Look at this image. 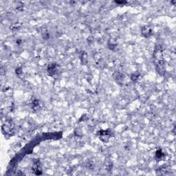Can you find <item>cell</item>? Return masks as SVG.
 I'll return each instance as SVG.
<instances>
[{"label":"cell","mask_w":176,"mask_h":176,"mask_svg":"<svg viewBox=\"0 0 176 176\" xmlns=\"http://www.w3.org/2000/svg\"><path fill=\"white\" fill-rule=\"evenodd\" d=\"M113 77L116 83L120 85H122L125 81V76L123 75V74H122L119 72H115L113 74Z\"/></svg>","instance_id":"cell-4"},{"label":"cell","mask_w":176,"mask_h":176,"mask_svg":"<svg viewBox=\"0 0 176 176\" xmlns=\"http://www.w3.org/2000/svg\"><path fill=\"white\" fill-rule=\"evenodd\" d=\"M87 55L86 54L85 52H83L81 55V63L83 64H86L87 62Z\"/></svg>","instance_id":"cell-7"},{"label":"cell","mask_w":176,"mask_h":176,"mask_svg":"<svg viewBox=\"0 0 176 176\" xmlns=\"http://www.w3.org/2000/svg\"><path fill=\"white\" fill-rule=\"evenodd\" d=\"M105 167L106 169L108 170V171H109L111 169V167H112V163H111V162L109 161V160H107L105 162Z\"/></svg>","instance_id":"cell-10"},{"label":"cell","mask_w":176,"mask_h":176,"mask_svg":"<svg viewBox=\"0 0 176 176\" xmlns=\"http://www.w3.org/2000/svg\"><path fill=\"white\" fill-rule=\"evenodd\" d=\"M33 170L36 175H40L41 174V169L40 162L39 160H35L34 162L33 166Z\"/></svg>","instance_id":"cell-6"},{"label":"cell","mask_w":176,"mask_h":176,"mask_svg":"<svg viewBox=\"0 0 176 176\" xmlns=\"http://www.w3.org/2000/svg\"><path fill=\"white\" fill-rule=\"evenodd\" d=\"M156 158H157L158 160H162V158H164L165 155H164V153H163L162 152L161 150H158V151H156Z\"/></svg>","instance_id":"cell-9"},{"label":"cell","mask_w":176,"mask_h":176,"mask_svg":"<svg viewBox=\"0 0 176 176\" xmlns=\"http://www.w3.org/2000/svg\"><path fill=\"white\" fill-rule=\"evenodd\" d=\"M153 58H154V62L156 63V69L158 72L161 74H163L165 72V63L164 61L163 53L161 47H156L153 52Z\"/></svg>","instance_id":"cell-1"},{"label":"cell","mask_w":176,"mask_h":176,"mask_svg":"<svg viewBox=\"0 0 176 176\" xmlns=\"http://www.w3.org/2000/svg\"><path fill=\"white\" fill-rule=\"evenodd\" d=\"M98 135L102 141L107 142L111 137V131L109 130H101L98 131Z\"/></svg>","instance_id":"cell-3"},{"label":"cell","mask_w":176,"mask_h":176,"mask_svg":"<svg viewBox=\"0 0 176 176\" xmlns=\"http://www.w3.org/2000/svg\"><path fill=\"white\" fill-rule=\"evenodd\" d=\"M47 73H48V75H50V76H52V77H55V76H56V75L58 74V66L55 63L50 64V65L47 66Z\"/></svg>","instance_id":"cell-2"},{"label":"cell","mask_w":176,"mask_h":176,"mask_svg":"<svg viewBox=\"0 0 176 176\" xmlns=\"http://www.w3.org/2000/svg\"><path fill=\"white\" fill-rule=\"evenodd\" d=\"M131 79L133 81H134V82L137 81L138 79V75L134 74H132L131 76Z\"/></svg>","instance_id":"cell-11"},{"label":"cell","mask_w":176,"mask_h":176,"mask_svg":"<svg viewBox=\"0 0 176 176\" xmlns=\"http://www.w3.org/2000/svg\"><path fill=\"white\" fill-rule=\"evenodd\" d=\"M141 33L142 36L146 37V38H148V37L151 36V35H152V30L149 26L145 25L143 27H142Z\"/></svg>","instance_id":"cell-5"},{"label":"cell","mask_w":176,"mask_h":176,"mask_svg":"<svg viewBox=\"0 0 176 176\" xmlns=\"http://www.w3.org/2000/svg\"><path fill=\"white\" fill-rule=\"evenodd\" d=\"M31 106H32L33 109H36L40 106V105H39V101L38 100H36V99L33 100V102H32V103H31Z\"/></svg>","instance_id":"cell-8"},{"label":"cell","mask_w":176,"mask_h":176,"mask_svg":"<svg viewBox=\"0 0 176 176\" xmlns=\"http://www.w3.org/2000/svg\"><path fill=\"white\" fill-rule=\"evenodd\" d=\"M116 3H117V4H126L127 3V2H116Z\"/></svg>","instance_id":"cell-12"}]
</instances>
